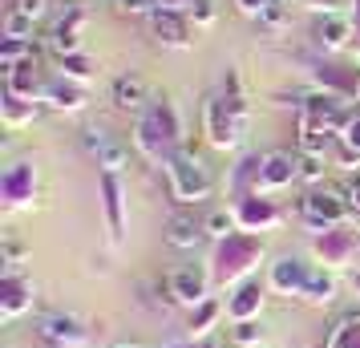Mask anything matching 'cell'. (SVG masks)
Masks as SVG:
<instances>
[{
	"label": "cell",
	"mask_w": 360,
	"mask_h": 348,
	"mask_svg": "<svg viewBox=\"0 0 360 348\" xmlns=\"http://www.w3.org/2000/svg\"><path fill=\"white\" fill-rule=\"evenodd\" d=\"M316 255L324 259V264H348L352 255H356V235L348 231V227H332L316 239Z\"/></svg>",
	"instance_id": "9"
},
{
	"label": "cell",
	"mask_w": 360,
	"mask_h": 348,
	"mask_svg": "<svg viewBox=\"0 0 360 348\" xmlns=\"http://www.w3.org/2000/svg\"><path fill=\"white\" fill-rule=\"evenodd\" d=\"M33 186H37L33 162H13L4 170V179H0V195L8 202H25V199H33Z\"/></svg>",
	"instance_id": "11"
},
{
	"label": "cell",
	"mask_w": 360,
	"mask_h": 348,
	"mask_svg": "<svg viewBox=\"0 0 360 348\" xmlns=\"http://www.w3.org/2000/svg\"><path fill=\"white\" fill-rule=\"evenodd\" d=\"M29 33H33V17H25L20 8H13V13L4 17V37H13V41H25Z\"/></svg>",
	"instance_id": "32"
},
{
	"label": "cell",
	"mask_w": 360,
	"mask_h": 348,
	"mask_svg": "<svg viewBox=\"0 0 360 348\" xmlns=\"http://www.w3.org/2000/svg\"><path fill=\"white\" fill-rule=\"evenodd\" d=\"M214 316H219V304H214V299H207V304H198L195 308V316H191V332H207L214 324Z\"/></svg>",
	"instance_id": "33"
},
{
	"label": "cell",
	"mask_w": 360,
	"mask_h": 348,
	"mask_svg": "<svg viewBox=\"0 0 360 348\" xmlns=\"http://www.w3.org/2000/svg\"><path fill=\"white\" fill-rule=\"evenodd\" d=\"M300 215L308 227L316 231H332V227H340V219L348 215V202L344 195H332V191H308L304 199H300Z\"/></svg>",
	"instance_id": "4"
},
{
	"label": "cell",
	"mask_w": 360,
	"mask_h": 348,
	"mask_svg": "<svg viewBox=\"0 0 360 348\" xmlns=\"http://www.w3.org/2000/svg\"><path fill=\"white\" fill-rule=\"evenodd\" d=\"M340 142H344V150H356L360 154V114H352V122L340 130Z\"/></svg>",
	"instance_id": "35"
},
{
	"label": "cell",
	"mask_w": 360,
	"mask_h": 348,
	"mask_svg": "<svg viewBox=\"0 0 360 348\" xmlns=\"http://www.w3.org/2000/svg\"><path fill=\"white\" fill-rule=\"evenodd\" d=\"M356 288H360V276H356Z\"/></svg>",
	"instance_id": "46"
},
{
	"label": "cell",
	"mask_w": 360,
	"mask_h": 348,
	"mask_svg": "<svg viewBox=\"0 0 360 348\" xmlns=\"http://www.w3.org/2000/svg\"><path fill=\"white\" fill-rule=\"evenodd\" d=\"M77 25H82V13H69V20H57L49 33V45L61 57H73L77 53Z\"/></svg>",
	"instance_id": "22"
},
{
	"label": "cell",
	"mask_w": 360,
	"mask_h": 348,
	"mask_svg": "<svg viewBox=\"0 0 360 348\" xmlns=\"http://www.w3.org/2000/svg\"><path fill=\"white\" fill-rule=\"evenodd\" d=\"M344 202H348V211H356V215H360V174L348 183V191H344Z\"/></svg>",
	"instance_id": "37"
},
{
	"label": "cell",
	"mask_w": 360,
	"mask_h": 348,
	"mask_svg": "<svg viewBox=\"0 0 360 348\" xmlns=\"http://www.w3.org/2000/svg\"><path fill=\"white\" fill-rule=\"evenodd\" d=\"M8 89L20 94V98L33 101L37 94H45V85H41V73H37V53L33 57H25L17 69H8Z\"/></svg>",
	"instance_id": "16"
},
{
	"label": "cell",
	"mask_w": 360,
	"mask_h": 348,
	"mask_svg": "<svg viewBox=\"0 0 360 348\" xmlns=\"http://www.w3.org/2000/svg\"><path fill=\"white\" fill-rule=\"evenodd\" d=\"M4 122L8 126H29V122H37V105L29 98L13 94V89H4Z\"/></svg>",
	"instance_id": "24"
},
{
	"label": "cell",
	"mask_w": 360,
	"mask_h": 348,
	"mask_svg": "<svg viewBox=\"0 0 360 348\" xmlns=\"http://www.w3.org/2000/svg\"><path fill=\"white\" fill-rule=\"evenodd\" d=\"M276 4H292V0H276Z\"/></svg>",
	"instance_id": "45"
},
{
	"label": "cell",
	"mask_w": 360,
	"mask_h": 348,
	"mask_svg": "<svg viewBox=\"0 0 360 348\" xmlns=\"http://www.w3.org/2000/svg\"><path fill=\"white\" fill-rule=\"evenodd\" d=\"M304 296H308L311 304H332V299H336V280L328 276L324 267H311V276H308V288H304Z\"/></svg>",
	"instance_id": "26"
},
{
	"label": "cell",
	"mask_w": 360,
	"mask_h": 348,
	"mask_svg": "<svg viewBox=\"0 0 360 348\" xmlns=\"http://www.w3.org/2000/svg\"><path fill=\"white\" fill-rule=\"evenodd\" d=\"M170 348H195V344H170Z\"/></svg>",
	"instance_id": "44"
},
{
	"label": "cell",
	"mask_w": 360,
	"mask_h": 348,
	"mask_svg": "<svg viewBox=\"0 0 360 348\" xmlns=\"http://www.w3.org/2000/svg\"><path fill=\"white\" fill-rule=\"evenodd\" d=\"M263 259V239L259 235L235 231L227 239L214 243V259H211V280L214 283H243L251 276V267Z\"/></svg>",
	"instance_id": "1"
},
{
	"label": "cell",
	"mask_w": 360,
	"mask_h": 348,
	"mask_svg": "<svg viewBox=\"0 0 360 348\" xmlns=\"http://www.w3.org/2000/svg\"><path fill=\"white\" fill-rule=\"evenodd\" d=\"M61 69H65V77H73V82H82V77H89V73H94V65L85 61L82 53H73V57H65V61H61Z\"/></svg>",
	"instance_id": "34"
},
{
	"label": "cell",
	"mask_w": 360,
	"mask_h": 348,
	"mask_svg": "<svg viewBox=\"0 0 360 348\" xmlns=\"http://www.w3.org/2000/svg\"><path fill=\"white\" fill-rule=\"evenodd\" d=\"M146 117L166 134V138H170V142H174V146H179V117H174V110H170V101H154V110H150Z\"/></svg>",
	"instance_id": "28"
},
{
	"label": "cell",
	"mask_w": 360,
	"mask_h": 348,
	"mask_svg": "<svg viewBox=\"0 0 360 348\" xmlns=\"http://www.w3.org/2000/svg\"><path fill=\"white\" fill-rule=\"evenodd\" d=\"M101 195H105L110 235H114V239H122V235H126V215H122V183H117V174H101Z\"/></svg>",
	"instance_id": "17"
},
{
	"label": "cell",
	"mask_w": 360,
	"mask_h": 348,
	"mask_svg": "<svg viewBox=\"0 0 360 348\" xmlns=\"http://www.w3.org/2000/svg\"><path fill=\"white\" fill-rule=\"evenodd\" d=\"M288 20H292V17H288V4H267V8L259 13V29L276 37V33L288 29Z\"/></svg>",
	"instance_id": "29"
},
{
	"label": "cell",
	"mask_w": 360,
	"mask_h": 348,
	"mask_svg": "<svg viewBox=\"0 0 360 348\" xmlns=\"http://www.w3.org/2000/svg\"><path fill=\"white\" fill-rule=\"evenodd\" d=\"M300 174H304V179H311V183H316V179H324V158L304 154V158H300Z\"/></svg>",
	"instance_id": "36"
},
{
	"label": "cell",
	"mask_w": 360,
	"mask_h": 348,
	"mask_svg": "<svg viewBox=\"0 0 360 348\" xmlns=\"http://www.w3.org/2000/svg\"><path fill=\"white\" fill-rule=\"evenodd\" d=\"M235 219H239V227H243V231H259V227L279 223V207L271 199L247 195V199H239V207H235Z\"/></svg>",
	"instance_id": "10"
},
{
	"label": "cell",
	"mask_w": 360,
	"mask_h": 348,
	"mask_svg": "<svg viewBox=\"0 0 360 348\" xmlns=\"http://www.w3.org/2000/svg\"><path fill=\"white\" fill-rule=\"evenodd\" d=\"M41 98L49 101L53 110H82L85 105V94L77 89V85H69V82H49Z\"/></svg>",
	"instance_id": "23"
},
{
	"label": "cell",
	"mask_w": 360,
	"mask_h": 348,
	"mask_svg": "<svg viewBox=\"0 0 360 348\" xmlns=\"http://www.w3.org/2000/svg\"><path fill=\"white\" fill-rule=\"evenodd\" d=\"M154 4H162V0H122L126 13H154Z\"/></svg>",
	"instance_id": "38"
},
{
	"label": "cell",
	"mask_w": 360,
	"mask_h": 348,
	"mask_svg": "<svg viewBox=\"0 0 360 348\" xmlns=\"http://www.w3.org/2000/svg\"><path fill=\"white\" fill-rule=\"evenodd\" d=\"M308 276H311V267L304 264V259L283 255V259H276V264H271V271H267V283L276 288L279 296H304Z\"/></svg>",
	"instance_id": "8"
},
{
	"label": "cell",
	"mask_w": 360,
	"mask_h": 348,
	"mask_svg": "<svg viewBox=\"0 0 360 348\" xmlns=\"http://www.w3.org/2000/svg\"><path fill=\"white\" fill-rule=\"evenodd\" d=\"M162 4L174 13V8H186V4H198V0H162Z\"/></svg>",
	"instance_id": "41"
},
{
	"label": "cell",
	"mask_w": 360,
	"mask_h": 348,
	"mask_svg": "<svg viewBox=\"0 0 360 348\" xmlns=\"http://www.w3.org/2000/svg\"><path fill=\"white\" fill-rule=\"evenodd\" d=\"M328 142H332V130H324V126H316V122H300V150L304 154H316V158H324Z\"/></svg>",
	"instance_id": "25"
},
{
	"label": "cell",
	"mask_w": 360,
	"mask_h": 348,
	"mask_svg": "<svg viewBox=\"0 0 360 348\" xmlns=\"http://www.w3.org/2000/svg\"><path fill=\"white\" fill-rule=\"evenodd\" d=\"M239 4H243L247 13H251V17H259L263 8H267V4H263V0H239Z\"/></svg>",
	"instance_id": "40"
},
{
	"label": "cell",
	"mask_w": 360,
	"mask_h": 348,
	"mask_svg": "<svg viewBox=\"0 0 360 348\" xmlns=\"http://www.w3.org/2000/svg\"><path fill=\"white\" fill-rule=\"evenodd\" d=\"M17 8H20V13H25V17H45V0H20V4H17Z\"/></svg>",
	"instance_id": "39"
},
{
	"label": "cell",
	"mask_w": 360,
	"mask_h": 348,
	"mask_svg": "<svg viewBox=\"0 0 360 348\" xmlns=\"http://www.w3.org/2000/svg\"><path fill=\"white\" fill-rule=\"evenodd\" d=\"M170 296L179 299V304H191V308H198V304H207V288H211V276L202 271V267H195V264H186V267H179L174 276H170Z\"/></svg>",
	"instance_id": "6"
},
{
	"label": "cell",
	"mask_w": 360,
	"mask_h": 348,
	"mask_svg": "<svg viewBox=\"0 0 360 348\" xmlns=\"http://www.w3.org/2000/svg\"><path fill=\"white\" fill-rule=\"evenodd\" d=\"M316 77H320L328 89H336V94H344V98H356V101H360V73H356V69L320 65V69H316Z\"/></svg>",
	"instance_id": "18"
},
{
	"label": "cell",
	"mask_w": 360,
	"mask_h": 348,
	"mask_svg": "<svg viewBox=\"0 0 360 348\" xmlns=\"http://www.w3.org/2000/svg\"><path fill=\"white\" fill-rule=\"evenodd\" d=\"M37 336H41V348H82L85 340H89L85 328L73 316H45L41 328H37Z\"/></svg>",
	"instance_id": "7"
},
{
	"label": "cell",
	"mask_w": 360,
	"mask_h": 348,
	"mask_svg": "<svg viewBox=\"0 0 360 348\" xmlns=\"http://www.w3.org/2000/svg\"><path fill=\"white\" fill-rule=\"evenodd\" d=\"M356 37H360V0H356Z\"/></svg>",
	"instance_id": "43"
},
{
	"label": "cell",
	"mask_w": 360,
	"mask_h": 348,
	"mask_svg": "<svg viewBox=\"0 0 360 348\" xmlns=\"http://www.w3.org/2000/svg\"><path fill=\"white\" fill-rule=\"evenodd\" d=\"M243 126H247V105L239 94H227V98H211L207 101V134L219 150L235 146L243 138Z\"/></svg>",
	"instance_id": "2"
},
{
	"label": "cell",
	"mask_w": 360,
	"mask_h": 348,
	"mask_svg": "<svg viewBox=\"0 0 360 348\" xmlns=\"http://www.w3.org/2000/svg\"><path fill=\"white\" fill-rule=\"evenodd\" d=\"M166 170H170V186H174V199L179 202H198L211 195V174H207V166L198 162L195 154L179 150L166 162Z\"/></svg>",
	"instance_id": "3"
},
{
	"label": "cell",
	"mask_w": 360,
	"mask_h": 348,
	"mask_svg": "<svg viewBox=\"0 0 360 348\" xmlns=\"http://www.w3.org/2000/svg\"><path fill=\"white\" fill-rule=\"evenodd\" d=\"M311 33H316V41H320L324 49H344L348 37H352V25H348L344 17H320L316 25H311Z\"/></svg>",
	"instance_id": "19"
},
{
	"label": "cell",
	"mask_w": 360,
	"mask_h": 348,
	"mask_svg": "<svg viewBox=\"0 0 360 348\" xmlns=\"http://www.w3.org/2000/svg\"><path fill=\"white\" fill-rule=\"evenodd\" d=\"M231 340L243 348H259L263 344V328L255 320H235V328H231Z\"/></svg>",
	"instance_id": "30"
},
{
	"label": "cell",
	"mask_w": 360,
	"mask_h": 348,
	"mask_svg": "<svg viewBox=\"0 0 360 348\" xmlns=\"http://www.w3.org/2000/svg\"><path fill=\"white\" fill-rule=\"evenodd\" d=\"M29 304H33V288L20 280L17 271H8V276L0 280V312L4 316H20Z\"/></svg>",
	"instance_id": "14"
},
{
	"label": "cell",
	"mask_w": 360,
	"mask_h": 348,
	"mask_svg": "<svg viewBox=\"0 0 360 348\" xmlns=\"http://www.w3.org/2000/svg\"><path fill=\"white\" fill-rule=\"evenodd\" d=\"M82 146L98 158V166H105V174H117L122 166H130V150L122 146L110 130H101V126H85L82 130Z\"/></svg>",
	"instance_id": "5"
},
{
	"label": "cell",
	"mask_w": 360,
	"mask_h": 348,
	"mask_svg": "<svg viewBox=\"0 0 360 348\" xmlns=\"http://www.w3.org/2000/svg\"><path fill=\"white\" fill-rule=\"evenodd\" d=\"M114 101L122 110H138V105L146 101V82H142L138 73H122L114 82Z\"/></svg>",
	"instance_id": "21"
},
{
	"label": "cell",
	"mask_w": 360,
	"mask_h": 348,
	"mask_svg": "<svg viewBox=\"0 0 360 348\" xmlns=\"http://www.w3.org/2000/svg\"><path fill=\"white\" fill-rule=\"evenodd\" d=\"M263 308V283L259 280H243L235 288V296L227 299V312L231 320H255Z\"/></svg>",
	"instance_id": "13"
},
{
	"label": "cell",
	"mask_w": 360,
	"mask_h": 348,
	"mask_svg": "<svg viewBox=\"0 0 360 348\" xmlns=\"http://www.w3.org/2000/svg\"><path fill=\"white\" fill-rule=\"evenodd\" d=\"M295 174H300V158L283 154V150H276V154H263V183H259V191L288 186Z\"/></svg>",
	"instance_id": "12"
},
{
	"label": "cell",
	"mask_w": 360,
	"mask_h": 348,
	"mask_svg": "<svg viewBox=\"0 0 360 348\" xmlns=\"http://www.w3.org/2000/svg\"><path fill=\"white\" fill-rule=\"evenodd\" d=\"M235 227H239L235 211H214V215L207 219V235H214V239H227V235H235Z\"/></svg>",
	"instance_id": "31"
},
{
	"label": "cell",
	"mask_w": 360,
	"mask_h": 348,
	"mask_svg": "<svg viewBox=\"0 0 360 348\" xmlns=\"http://www.w3.org/2000/svg\"><path fill=\"white\" fill-rule=\"evenodd\" d=\"M114 348H142V344H134V340H122V344H114Z\"/></svg>",
	"instance_id": "42"
},
{
	"label": "cell",
	"mask_w": 360,
	"mask_h": 348,
	"mask_svg": "<svg viewBox=\"0 0 360 348\" xmlns=\"http://www.w3.org/2000/svg\"><path fill=\"white\" fill-rule=\"evenodd\" d=\"M150 25H154L158 41H166V45H186V41H191L186 20H182L179 13H170V8H154V13H150Z\"/></svg>",
	"instance_id": "15"
},
{
	"label": "cell",
	"mask_w": 360,
	"mask_h": 348,
	"mask_svg": "<svg viewBox=\"0 0 360 348\" xmlns=\"http://www.w3.org/2000/svg\"><path fill=\"white\" fill-rule=\"evenodd\" d=\"M202 235H207V223H195L191 215H174L170 227H166V239H170L174 247H195Z\"/></svg>",
	"instance_id": "20"
},
{
	"label": "cell",
	"mask_w": 360,
	"mask_h": 348,
	"mask_svg": "<svg viewBox=\"0 0 360 348\" xmlns=\"http://www.w3.org/2000/svg\"><path fill=\"white\" fill-rule=\"evenodd\" d=\"M328 348H360V316H344L328 336Z\"/></svg>",
	"instance_id": "27"
}]
</instances>
